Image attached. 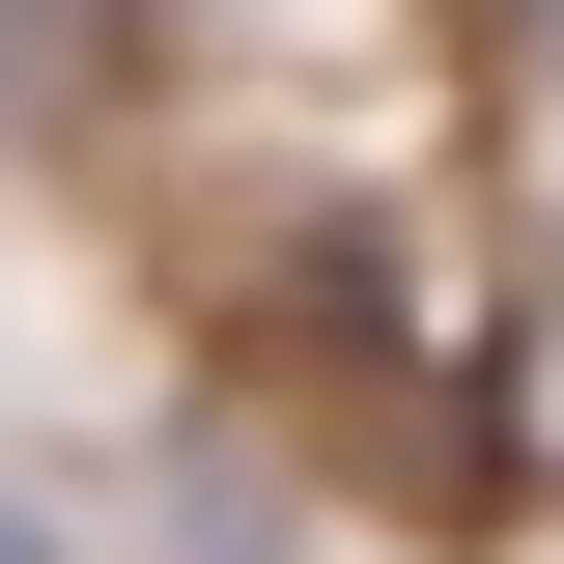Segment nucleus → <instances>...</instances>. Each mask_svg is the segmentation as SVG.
Here are the masks:
<instances>
[{
	"label": "nucleus",
	"instance_id": "1",
	"mask_svg": "<svg viewBox=\"0 0 564 564\" xmlns=\"http://www.w3.org/2000/svg\"><path fill=\"white\" fill-rule=\"evenodd\" d=\"M0 113H57V0H0Z\"/></svg>",
	"mask_w": 564,
	"mask_h": 564
},
{
	"label": "nucleus",
	"instance_id": "2",
	"mask_svg": "<svg viewBox=\"0 0 564 564\" xmlns=\"http://www.w3.org/2000/svg\"><path fill=\"white\" fill-rule=\"evenodd\" d=\"M0 564H57V536H29V508H0Z\"/></svg>",
	"mask_w": 564,
	"mask_h": 564
}]
</instances>
